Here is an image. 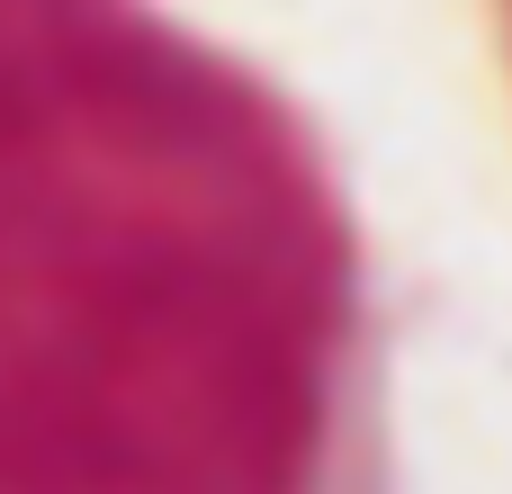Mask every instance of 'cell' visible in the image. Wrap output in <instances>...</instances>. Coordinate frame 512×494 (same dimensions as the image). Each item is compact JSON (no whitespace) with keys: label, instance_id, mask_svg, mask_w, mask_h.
I'll use <instances>...</instances> for the list:
<instances>
[{"label":"cell","instance_id":"obj_1","mask_svg":"<svg viewBox=\"0 0 512 494\" xmlns=\"http://www.w3.org/2000/svg\"><path fill=\"white\" fill-rule=\"evenodd\" d=\"M0 494H396L333 144L162 0H0Z\"/></svg>","mask_w":512,"mask_h":494},{"label":"cell","instance_id":"obj_2","mask_svg":"<svg viewBox=\"0 0 512 494\" xmlns=\"http://www.w3.org/2000/svg\"><path fill=\"white\" fill-rule=\"evenodd\" d=\"M495 27H504V63H512V0H495Z\"/></svg>","mask_w":512,"mask_h":494}]
</instances>
